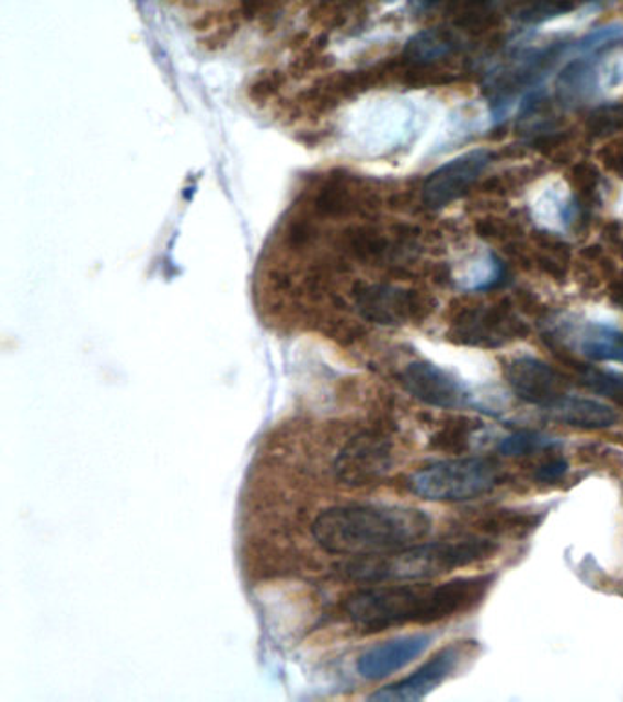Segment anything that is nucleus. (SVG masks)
<instances>
[{
    "label": "nucleus",
    "instance_id": "nucleus-1",
    "mask_svg": "<svg viewBox=\"0 0 623 702\" xmlns=\"http://www.w3.org/2000/svg\"><path fill=\"white\" fill-rule=\"evenodd\" d=\"M494 575L466 576L439 586H371L354 591L343 602L349 622L362 633H379L406 624H436L477 608Z\"/></svg>",
    "mask_w": 623,
    "mask_h": 702
},
{
    "label": "nucleus",
    "instance_id": "nucleus-2",
    "mask_svg": "<svg viewBox=\"0 0 623 702\" xmlns=\"http://www.w3.org/2000/svg\"><path fill=\"white\" fill-rule=\"evenodd\" d=\"M311 531L326 553L351 559L420 543L431 532V520L409 507L346 504L322 510Z\"/></svg>",
    "mask_w": 623,
    "mask_h": 702
},
{
    "label": "nucleus",
    "instance_id": "nucleus-3",
    "mask_svg": "<svg viewBox=\"0 0 623 702\" xmlns=\"http://www.w3.org/2000/svg\"><path fill=\"white\" fill-rule=\"evenodd\" d=\"M499 543L491 538H463L452 542L414 543L388 553L351 556L343 564L349 580L360 584L428 580L459 567L492 559Z\"/></svg>",
    "mask_w": 623,
    "mask_h": 702
},
{
    "label": "nucleus",
    "instance_id": "nucleus-4",
    "mask_svg": "<svg viewBox=\"0 0 623 702\" xmlns=\"http://www.w3.org/2000/svg\"><path fill=\"white\" fill-rule=\"evenodd\" d=\"M501 482L499 464L488 458L447 459L414 472L412 493L430 502H466L491 493Z\"/></svg>",
    "mask_w": 623,
    "mask_h": 702
},
{
    "label": "nucleus",
    "instance_id": "nucleus-5",
    "mask_svg": "<svg viewBox=\"0 0 623 702\" xmlns=\"http://www.w3.org/2000/svg\"><path fill=\"white\" fill-rule=\"evenodd\" d=\"M393 464V442L387 431L368 428L349 437L333 461V472L344 487L376 485Z\"/></svg>",
    "mask_w": 623,
    "mask_h": 702
},
{
    "label": "nucleus",
    "instance_id": "nucleus-6",
    "mask_svg": "<svg viewBox=\"0 0 623 702\" xmlns=\"http://www.w3.org/2000/svg\"><path fill=\"white\" fill-rule=\"evenodd\" d=\"M527 335L529 326L505 302L463 306L453 317L450 330L453 343L475 348H499Z\"/></svg>",
    "mask_w": 623,
    "mask_h": 702
},
{
    "label": "nucleus",
    "instance_id": "nucleus-7",
    "mask_svg": "<svg viewBox=\"0 0 623 702\" xmlns=\"http://www.w3.org/2000/svg\"><path fill=\"white\" fill-rule=\"evenodd\" d=\"M355 311L365 321L381 326H403L425 321L434 311V300L415 289L392 284H357L351 294Z\"/></svg>",
    "mask_w": 623,
    "mask_h": 702
},
{
    "label": "nucleus",
    "instance_id": "nucleus-8",
    "mask_svg": "<svg viewBox=\"0 0 623 702\" xmlns=\"http://www.w3.org/2000/svg\"><path fill=\"white\" fill-rule=\"evenodd\" d=\"M477 649V642L461 641L453 642L450 646L442 647L428 663L423 664L415 674L406 679L399 680L395 684L387 686L382 690L370 695V701L382 702H414L425 699L428 693L441 686L445 680L450 679L464 660L474 657Z\"/></svg>",
    "mask_w": 623,
    "mask_h": 702
},
{
    "label": "nucleus",
    "instance_id": "nucleus-9",
    "mask_svg": "<svg viewBox=\"0 0 623 702\" xmlns=\"http://www.w3.org/2000/svg\"><path fill=\"white\" fill-rule=\"evenodd\" d=\"M503 373L514 395H518L524 403L543 408H549L568 395L570 388V382L562 371L546 365L545 360L527 355L508 360L507 365L503 366Z\"/></svg>",
    "mask_w": 623,
    "mask_h": 702
},
{
    "label": "nucleus",
    "instance_id": "nucleus-10",
    "mask_svg": "<svg viewBox=\"0 0 623 702\" xmlns=\"http://www.w3.org/2000/svg\"><path fill=\"white\" fill-rule=\"evenodd\" d=\"M404 390L426 406L434 408H463L474 404V395L464 382L441 366L431 365L426 360H417L404 368L401 373Z\"/></svg>",
    "mask_w": 623,
    "mask_h": 702
},
{
    "label": "nucleus",
    "instance_id": "nucleus-11",
    "mask_svg": "<svg viewBox=\"0 0 623 702\" xmlns=\"http://www.w3.org/2000/svg\"><path fill=\"white\" fill-rule=\"evenodd\" d=\"M491 154L486 150H470L455 160L448 161L431 172L423 185V204L428 209H442L469 193V188L480 180Z\"/></svg>",
    "mask_w": 623,
    "mask_h": 702
},
{
    "label": "nucleus",
    "instance_id": "nucleus-12",
    "mask_svg": "<svg viewBox=\"0 0 623 702\" xmlns=\"http://www.w3.org/2000/svg\"><path fill=\"white\" fill-rule=\"evenodd\" d=\"M431 636L417 635L399 636L392 641L382 642L360 655L357 660V671L366 680L387 679L415 658L420 657L430 646Z\"/></svg>",
    "mask_w": 623,
    "mask_h": 702
},
{
    "label": "nucleus",
    "instance_id": "nucleus-13",
    "mask_svg": "<svg viewBox=\"0 0 623 702\" xmlns=\"http://www.w3.org/2000/svg\"><path fill=\"white\" fill-rule=\"evenodd\" d=\"M545 410L557 423L574 426V428H584V430L611 428L618 421V414L611 406L595 401V399L565 395Z\"/></svg>",
    "mask_w": 623,
    "mask_h": 702
},
{
    "label": "nucleus",
    "instance_id": "nucleus-14",
    "mask_svg": "<svg viewBox=\"0 0 623 702\" xmlns=\"http://www.w3.org/2000/svg\"><path fill=\"white\" fill-rule=\"evenodd\" d=\"M574 344L587 359L623 365V332L618 327L587 322L574 333Z\"/></svg>",
    "mask_w": 623,
    "mask_h": 702
},
{
    "label": "nucleus",
    "instance_id": "nucleus-15",
    "mask_svg": "<svg viewBox=\"0 0 623 702\" xmlns=\"http://www.w3.org/2000/svg\"><path fill=\"white\" fill-rule=\"evenodd\" d=\"M576 202L562 183H549L532 199V215L535 216V220L552 231H565L576 218Z\"/></svg>",
    "mask_w": 623,
    "mask_h": 702
},
{
    "label": "nucleus",
    "instance_id": "nucleus-16",
    "mask_svg": "<svg viewBox=\"0 0 623 702\" xmlns=\"http://www.w3.org/2000/svg\"><path fill=\"white\" fill-rule=\"evenodd\" d=\"M481 430H483L481 421L452 417L430 437V447L439 452L464 453L472 448Z\"/></svg>",
    "mask_w": 623,
    "mask_h": 702
},
{
    "label": "nucleus",
    "instance_id": "nucleus-17",
    "mask_svg": "<svg viewBox=\"0 0 623 702\" xmlns=\"http://www.w3.org/2000/svg\"><path fill=\"white\" fill-rule=\"evenodd\" d=\"M453 51L452 35L445 30H425L414 35L406 45L404 56L415 65H431V62L445 59Z\"/></svg>",
    "mask_w": 623,
    "mask_h": 702
},
{
    "label": "nucleus",
    "instance_id": "nucleus-18",
    "mask_svg": "<svg viewBox=\"0 0 623 702\" xmlns=\"http://www.w3.org/2000/svg\"><path fill=\"white\" fill-rule=\"evenodd\" d=\"M501 262L491 253H483V255H477L469 261L461 272L459 283L470 291H483V289L494 288L496 284L501 283Z\"/></svg>",
    "mask_w": 623,
    "mask_h": 702
},
{
    "label": "nucleus",
    "instance_id": "nucleus-19",
    "mask_svg": "<svg viewBox=\"0 0 623 702\" xmlns=\"http://www.w3.org/2000/svg\"><path fill=\"white\" fill-rule=\"evenodd\" d=\"M541 516L519 513V510H496L481 518L477 529L488 534H527L534 531Z\"/></svg>",
    "mask_w": 623,
    "mask_h": 702
},
{
    "label": "nucleus",
    "instance_id": "nucleus-20",
    "mask_svg": "<svg viewBox=\"0 0 623 702\" xmlns=\"http://www.w3.org/2000/svg\"><path fill=\"white\" fill-rule=\"evenodd\" d=\"M578 379L587 390L592 393H598L601 398L611 399L614 403L623 406V376L614 373V371L596 370L590 366H581L578 368Z\"/></svg>",
    "mask_w": 623,
    "mask_h": 702
},
{
    "label": "nucleus",
    "instance_id": "nucleus-21",
    "mask_svg": "<svg viewBox=\"0 0 623 702\" xmlns=\"http://www.w3.org/2000/svg\"><path fill=\"white\" fill-rule=\"evenodd\" d=\"M557 445H559L557 439L545 436L541 431L518 430L510 434V436L503 437L499 445H497V452L501 453V456H507V458H516V456H527V453L554 448Z\"/></svg>",
    "mask_w": 623,
    "mask_h": 702
},
{
    "label": "nucleus",
    "instance_id": "nucleus-22",
    "mask_svg": "<svg viewBox=\"0 0 623 702\" xmlns=\"http://www.w3.org/2000/svg\"><path fill=\"white\" fill-rule=\"evenodd\" d=\"M587 128L592 136L603 138L609 134L620 133L623 130V105L601 106L590 116Z\"/></svg>",
    "mask_w": 623,
    "mask_h": 702
},
{
    "label": "nucleus",
    "instance_id": "nucleus-23",
    "mask_svg": "<svg viewBox=\"0 0 623 702\" xmlns=\"http://www.w3.org/2000/svg\"><path fill=\"white\" fill-rule=\"evenodd\" d=\"M573 10V0H538L521 13L527 23H540L546 19L557 18Z\"/></svg>",
    "mask_w": 623,
    "mask_h": 702
},
{
    "label": "nucleus",
    "instance_id": "nucleus-24",
    "mask_svg": "<svg viewBox=\"0 0 623 702\" xmlns=\"http://www.w3.org/2000/svg\"><path fill=\"white\" fill-rule=\"evenodd\" d=\"M567 469L568 464L565 459L554 458L551 459V461H545V463L540 464V467H538V471H535L534 477L541 483L557 482L559 477L565 476Z\"/></svg>",
    "mask_w": 623,
    "mask_h": 702
},
{
    "label": "nucleus",
    "instance_id": "nucleus-25",
    "mask_svg": "<svg viewBox=\"0 0 623 702\" xmlns=\"http://www.w3.org/2000/svg\"><path fill=\"white\" fill-rule=\"evenodd\" d=\"M574 174H576V176H574L576 185H578L585 198H592V193H595L596 187H598V177H596L595 171H592L589 165H579L576 166Z\"/></svg>",
    "mask_w": 623,
    "mask_h": 702
},
{
    "label": "nucleus",
    "instance_id": "nucleus-26",
    "mask_svg": "<svg viewBox=\"0 0 623 702\" xmlns=\"http://www.w3.org/2000/svg\"><path fill=\"white\" fill-rule=\"evenodd\" d=\"M609 166H611L612 171L616 172H623V152L622 150H614V152H611L609 154Z\"/></svg>",
    "mask_w": 623,
    "mask_h": 702
}]
</instances>
